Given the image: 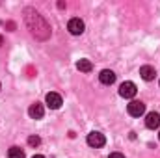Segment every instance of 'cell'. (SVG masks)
I'll list each match as a JSON object with an SVG mask.
<instances>
[{"label": "cell", "mask_w": 160, "mask_h": 158, "mask_svg": "<svg viewBox=\"0 0 160 158\" xmlns=\"http://www.w3.org/2000/svg\"><path fill=\"white\" fill-rule=\"evenodd\" d=\"M158 138H160V134H158Z\"/></svg>", "instance_id": "ac0fdd59"}, {"label": "cell", "mask_w": 160, "mask_h": 158, "mask_svg": "<svg viewBox=\"0 0 160 158\" xmlns=\"http://www.w3.org/2000/svg\"><path fill=\"white\" fill-rule=\"evenodd\" d=\"M32 158H45V156H41V155H34Z\"/></svg>", "instance_id": "9a60e30c"}, {"label": "cell", "mask_w": 160, "mask_h": 158, "mask_svg": "<svg viewBox=\"0 0 160 158\" xmlns=\"http://www.w3.org/2000/svg\"><path fill=\"white\" fill-rule=\"evenodd\" d=\"M108 158H125V156H123L121 153H112V155H110Z\"/></svg>", "instance_id": "5bb4252c"}, {"label": "cell", "mask_w": 160, "mask_h": 158, "mask_svg": "<svg viewBox=\"0 0 160 158\" xmlns=\"http://www.w3.org/2000/svg\"><path fill=\"white\" fill-rule=\"evenodd\" d=\"M155 75H157L155 67H151V65H143V67H140V77L145 80V82H151V80L155 78Z\"/></svg>", "instance_id": "30bf717a"}, {"label": "cell", "mask_w": 160, "mask_h": 158, "mask_svg": "<svg viewBox=\"0 0 160 158\" xmlns=\"http://www.w3.org/2000/svg\"><path fill=\"white\" fill-rule=\"evenodd\" d=\"M136 93H138V87L134 82H123L119 86V95L123 99H134Z\"/></svg>", "instance_id": "7a4b0ae2"}, {"label": "cell", "mask_w": 160, "mask_h": 158, "mask_svg": "<svg viewBox=\"0 0 160 158\" xmlns=\"http://www.w3.org/2000/svg\"><path fill=\"white\" fill-rule=\"evenodd\" d=\"M77 69L82 71V73H91L93 63H91L89 60H78V62H77Z\"/></svg>", "instance_id": "8fae6325"}, {"label": "cell", "mask_w": 160, "mask_h": 158, "mask_svg": "<svg viewBox=\"0 0 160 158\" xmlns=\"http://www.w3.org/2000/svg\"><path fill=\"white\" fill-rule=\"evenodd\" d=\"M127 112H128V116H132V117H140V116L145 114V104H143L142 101H130V102L127 104Z\"/></svg>", "instance_id": "3957f363"}, {"label": "cell", "mask_w": 160, "mask_h": 158, "mask_svg": "<svg viewBox=\"0 0 160 158\" xmlns=\"http://www.w3.org/2000/svg\"><path fill=\"white\" fill-rule=\"evenodd\" d=\"M0 89H2V84H0Z\"/></svg>", "instance_id": "e0dca14e"}, {"label": "cell", "mask_w": 160, "mask_h": 158, "mask_svg": "<svg viewBox=\"0 0 160 158\" xmlns=\"http://www.w3.org/2000/svg\"><path fill=\"white\" fill-rule=\"evenodd\" d=\"M24 13H26L24 21H26V26L30 28V32H32L38 39H47V37L50 36V26L47 24V21L41 17L36 9H32V7H28Z\"/></svg>", "instance_id": "6da1fadb"}, {"label": "cell", "mask_w": 160, "mask_h": 158, "mask_svg": "<svg viewBox=\"0 0 160 158\" xmlns=\"http://www.w3.org/2000/svg\"><path fill=\"white\" fill-rule=\"evenodd\" d=\"M28 145H30V147H39L41 138L39 136H30V138H28Z\"/></svg>", "instance_id": "4fadbf2b"}, {"label": "cell", "mask_w": 160, "mask_h": 158, "mask_svg": "<svg viewBox=\"0 0 160 158\" xmlns=\"http://www.w3.org/2000/svg\"><path fill=\"white\" fill-rule=\"evenodd\" d=\"M67 30H69L73 36H80V34H84V21L78 19V17H73V19L67 22Z\"/></svg>", "instance_id": "5b68a950"}, {"label": "cell", "mask_w": 160, "mask_h": 158, "mask_svg": "<svg viewBox=\"0 0 160 158\" xmlns=\"http://www.w3.org/2000/svg\"><path fill=\"white\" fill-rule=\"evenodd\" d=\"M45 102H47V106H48L50 110H58V108L62 106V97H60L58 93L50 91V93H47V97H45Z\"/></svg>", "instance_id": "8992f818"}, {"label": "cell", "mask_w": 160, "mask_h": 158, "mask_svg": "<svg viewBox=\"0 0 160 158\" xmlns=\"http://www.w3.org/2000/svg\"><path fill=\"white\" fill-rule=\"evenodd\" d=\"M99 80H101V84H104V86H112V84L116 82V73L110 71V69H104V71H101Z\"/></svg>", "instance_id": "ba28073f"}, {"label": "cell", "mask_w": 160, "mask_h": 158, "mask_svg": "<svg viewBox=\"0 0 160 158\" xmlns=\"http://www.w3.org/2000/svg\"><path fill=\"white\" fill-rule=\"evenodd\" d=\"M8 158H24V151L21 147H11L8 151Z\"/></svg>", "instance_id": "7c38bea8"}, {"label": "cell", "mask_w": 160, "mask_h": 158, "mask_svg": "<svg viewBox=\"0 0 160 158\" xmlns=\"http://www.w3.org/2000/svg\"><path fill=\"white\" fill-rule=\"evenodd\" d=\"M145 126L151 128V130L158 128L160 126V114H157V112H149V114L145 116Z\"/></svg>", "instance_id": "52a82bcc"}, {"label": "cell", "mask_w": 160, "mask_h": 158, "mask_svg": "<svg viewBox=\"0 0 160 158\" xmlns=\"http://www.w3.org/2000/svg\"><path fill=\"white\" fill-rule=\"evenodd\" d=\"M86 141H88V145H89V147L99 149V147H102V145L106 143V138H104V134H101V132H89Z\"/></svg>", "instance_id": "277c9868"}, {"label": "cell", "mask_w": 160, "mask_h": 158, "mask_svg": "<svg viewBox=\"0 0 160 158\" xmlns=\"http://www.w3.org/2000/svg\"><path fill=\"white\" fill-rule=\"evenodd\" d=\"M28 116H30L32 119H41L43 116H45V108H43V104L34 102V104L28 108Z\"/></svg>", "instance_id": "9c48e42d"}, {"label": "cell", "mask_w": 160, "mask_h": 158, "mask_svg": "<svg viewBox=\"0 0 160 158\" xmlns=\"http://www.w3.org/2000/svg\"><path fill=\"white\" fill-rule=\"evenodd\" d=\"M2 43H4V39H2V36H0V47H2Z\"/></svg>", "instance_id": "2e32d148"}]
</instances>
